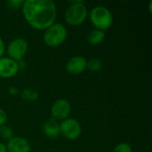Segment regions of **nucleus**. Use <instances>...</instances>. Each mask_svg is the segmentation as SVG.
<instances>
[{
    "label": "nucleus",
    "mask_w": 152,
    "mask_h": 152,
    "mask_svg": "<svg viewBox=\"0 0 152 152\" xmlns=\"http://www.w3.org/2000/svg\"><path fill=\"white\" fill-rule=\"evenodd\" d=\"M21 7L25 20L35 29L45 30L56 20L57 7L52 0H26Z\"/></svg>",
    "instance_id": "obj_1"
},
{
    "label": "nucleus",
    "mask_w": 152,
    "mask_h": 152,
    "mask_svg": "<svg viewBox=\"0 0 152 152\" xmlns=\"http://www.w3.org/2000/svg\"><path fill=\"white\" fill-rule=\"evenodd\" d=\"M88 15L87 8L84 1H72L64 13L66 22L71 26H78L85 22Z\"/></svg>",
    "instance_id": "obj_2"
},
{
    "label": "nucleus",
    "mask_w": 152,
    "mask_h": 152,
    "mask_svg": "<svg viewBox=\"0 0 152 152\" xmlns=\"http://www.w3.org/2000/svg\"><path fill=\"white\" fill-rule=\"evenodd\" d=\"M92 24L96 28L105 31L109 29L113 23V16L111 12L103 5H97L94 7L89 14Z\"/></svg>",
    "instance_id": "obj_3"
},
{
    "label": "nucleus",
    "mask_w": 152,
    "mask_h": 152,
    "mask_svg": "<svg viewBox=\"0 0 152 152\" xmlns=\"http://www.w3.org/2000/svg\"><path fill=\"white\" fill-rule=\"evenodd\" d=\"M68 37L66 27L61 23H53L45 30L43 39L45 44L50 47H57L62 45Z\"/></svg>",
    "instance_id": "obj_4"
},
{
    "label": "nucleus",
    "mask_w": 152,
    "mask_h": 152,
    "mask_svg": "<svg viewBox=\"0 0 152 152\" xmlns=\"http://www.w3.org/2000/svg\"><path fill=\"white\" fill-rule=\"evenodd\" d=\"M28 49V44L26 39L22 37H17L10 42L7 46L6 52L12 60L15 61H22L23 57L26 55Z\"/></svg>",
    "instance_id": "obj_5"
},
{
    "label": "nucleus",
    "mask_w": 152,
    "mask_h": 152,
    "mask_svg": "<svg viewBox=\"0 0 152 152\" xmlns=\"http://www.w3.org/2000/svg\"><path fill=\"white\" fill-rule=\"evenodd\" d=\"M60 133L69 140H77L82 134V127L77 119L68 118L61 122Z\"/></svg>",
    "instance_id": "obj_6"
},
{
    "label": "nucleus",
    "mask_w": 152,
    "mask_h": 152,
    "mask_svg": "<svg viewBox=\"0 0 152 152\" xmlns=\"http://www.w3.org/2000/svg\"><path fill=\"white\" fill-rule=\"evenodd\" d=\"M71 111L70 103L66 99H59L51 107V116L55 121H62L69 118Z\"/></svg>",
    "instance_id": "obj_7"
},
{
    "label": "nucleus",
    "mask_w": 152,
    "mask_h": 152,
    "mask_svg": "<svg viewBox=\"0 0 152 152\" xmlns=\"http://www.w3.org/2000/svg\"><path fill=\"white\" fill-rule=\"evenodd\" d=\"M18 62L9 57L0 58V77L10 78L19 72Z\"/></svg>",
    "instance_id": "obj_8"
},
{
    "label": "nucleus",
    "mask_w": 152,
    "mask_h": 152,
    "mask_svg": "<svg viewBox=\"0 0 152 152\" xmlns=\"http://www.w3.org/2000/svg\"><path fill=\"white\" fill-rule=\"evenodd\" d=\"M86 63L87 60L84 56H73L68 61L66 64V69L69 74L78 75L85 71V69H86Z\"/></svg>",
    "instance_id": "obj_9"
},
{
    "label": "nucleus",
    "mask_w": 152,
    "mask_h": 152,
    "mask_svg": "<svg viewBox=\"0 0 152 152\" xmlns=\"http://www.w3.org/2000/svg\"><path fill=\"white\" fill-rule=\"evenodd\" d=\"M7 152H30L31 145L29 142L23 137H13L7 142Z\"/></svg>",
    "instance_id": "obj_10"
},
{
    "label": "nucleus",
    "mask_w": 152,
    "mask_h": 152,
    "mask_svg": "<svg viewBox=\"0 0 152 152\" xmlns=\"http://www.w3.org/2000/svg\"><path fill=\"white\" fill-rule=\"evenodd\" d=\"M43 133L44 134L50 138V139H55L60 135V124L53 120V118L47 120L44 126H43Z\"/></svg>",
    "instance_id": "obj_11"
},
{
    "label": "nucleus",
    "mask_w": 152,
    "mask_h": 152,
    "mask_svg": "<svg viewBox=\"0 0 152 152\" xmlns=\"http://www.w3.org/2000/svg\"><path fill=\"white\" fill-rule=\"evenodd\" d=\"M105 38V32L100 29H93L91 30L86 37V40L88 42L89 45H98L101 43H102V41Z\"/></svg>",
    "instance_id": "obj_12"
},
{
    "label": "nucleus",
    "mask_w": 152,
    "mask_h": 152,
    "mask_svg": "<svg viewBox=\"0 0 152 152\" xmlns=\"http://www.w3.org/2000/svg\"><path fill=\"white\" fill-rule=\"evenodd\" d=\"M20 97L28 102H33L37 100L38 98V93L31 88H25L21 92H20Z\"/></svg>",
    "instance_id": "obj_13"
},
{
    "label": "nucleus",
    "mask_w": 152,
    "mask_h": 152,
    "mask_svg": "<svg viewBox=\"0 0 152 152\" xmlns=\"http://www.w3.org/2000/svg\"><path fill=\"white\" fill-rule=\"evenodd\" d=\"M102 67H103L102 61L97 58H92L89 61H87L86 63V69H88L92 72H98L102 69Z\"/></svg>",
    "instance_id": "obj_14"
},
{
    "label": "nucleus",
    "mask_w": 152,
    "mask_h": 152,
    "mask_svg": "<svg viewBox=\"0 0 152 152\" xmlns=\"http://www.w3.org/2000/svg\"><path fill=\"white\" fill-rule=\"evenodd\" d=\"M0 137L6 141H10L11 139H12L14 136H13V131L12 127L5 126V125L0 126Z\"/></svg>",
    "instance_id": "obj_15"
},
{
    "label": "nucleus",
    "mask_w": 152,
    "mask_h": 152,
    "mask_svg": "<svg viewBox=\"0 0 152 152\" xmlns=\"http://www.w3.org/2000/svg\"><path fill=\"white\" fill-rule=\"evenodd\" d=\"M113 152H133V150L130 144L126 142H121L115 147Z\"/></svg>",
    "instance_id": "obj_16"
},
{
    "label": "nucleus",
    "mask_w": 152,
    "mask_h": 152,
    "mask_svg": "<svg viewBox=\"0 0 152 152\" xmlns=\"http://www.w3.org/2000/svg\"><path fill=\"white\" fill-rule=\"evenodd\" d=\"M23 3H24L23 0H8L6 2L7 5L12 9H15V8H19L20 6H22Z\"/></svg>",
    "instance_id": "obj_17"
},
{
    "label": "nucleus",
    "mask_w": 152,
    "mask_h": 152,
    "mask_svg": "<svg viewBox=\"0 0 152 152\" xmlns=\"http://www.w3.org/2000/svg\"><path fill=\"white\" fill-rule=\"evenodd\" d=\"M6 120H7L6 112L3 109H0V126H4L5 124Z\"/></svg>",
    "instance_id": "obj_18"
},
{
    "label": "nucleus",
    "mask_w": 152,
    "mask_h": 152,
    "mask_svg": "<svg viewBox=\"0 0 152 152\" xmlns=\"http://www.w3.org/2000/svg\"><path fill=\"white\" fill-rule=\"evenodd\" d=\"M8 93L11 95H17V94H20V91L16 86H10L8 88Z\"/></svg>",
    "instance_id": "obj_19"
},
{
    "label": "nucleus",
    "mask_w": 152,
    "mask_h": 152,
    "mask_svg": "<svg viewBox=\"0 0 152 152\" xmlns=\"http://www.w3.org/2000/svg\"><path fill=\"white\" fill-rule=\"evenodd\" d=\"M4 51H5L4 42V40L0 37V58L3 57V55H4Z\"/></svg>",
    "instance_id": "obj_20"
},
{
    "label": "nucleus",
    "mask_w": 152,
    "mask_h": 152,
    "mask_svg": "<svg viewBox=\"0 0 152 152\" xmlns=\"http://www.w3.org/2000/svg\"><path fill=\"white\" fill-rule=\"evenodd\" d=\"M0 152H7L6 146L3 142H0Z\"/></svg>",
    "instance_id": "obj_21"
},
{
    "label": "nucleus",
    "mask_w": 152,
    "mask_h": 152,
    "mask_svg": "<svg viewBox=\"0 0 152 152\" xmlns=\"http://www.w3.org/2000/svg\"><path fill=\"white\" fill-rule=\"evenodd\" d=\"M149 10H150V12H152V1H150L149 3Z\"/></svg>",
    "instance_id": "obj_22"
}]
</instances>
